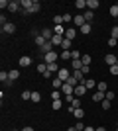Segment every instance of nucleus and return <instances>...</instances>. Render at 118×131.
Returning <instances> with one entry per match:
<instances>
[{
  "label": "nucleus",
  "instance_id": "43",
  "mask_svg": "<svg viewBox=\"0 0 118 131\" xmlns=\"http://www.w3.org/2000/svg\"><path fill=\"white\" fill-rule=\"evenodd\" d=\"M73 18L75 16H71L69 12H65V14H63V22H73Z\"/></svg>",
  "mask_w": 118,
  "mask_h": 131
},
{
  "label": "nucleus",
  "instance_id": "45",
  "mask_svg": "<svg viewBox=\"0 0 118 131\" xmlns=\"http://www.w3.org/2000/svg\"><path fill=\"white\" fill-rule=\"evenodd\" d=\"M110 35H112L114 39H118V26H114V27H112V31H110Z\"/></svg>",
  "mask_w": 118,
  "mask_h": 131
},
{
  "label": "nucleus",
  "instance_id": "47",
  "mask_svg": "<svg viewBox=\"0 0 118 131\" xmlns=\"http://www.w3.org/2000/svg\"><path fill=\"white\" fill-rule=\"evenodd\" d=\"M75 129H77V131H85V125H83V121H77V125H75Z\"/></svg>",
  "mask_w": 118,
  "mask_h": 131
},
{
  "label": "nucleus",
  "instance_id": "52",
  "mask_svg": "<svg viewBox=\"0 0 118 131\" xmlns=\"http://www.w3.org/2000/svg\"><path fill=\"white\" fill-rule=\"evenodd\" d=\"M22 131H35V129H34V127H30V125H26V127H24Z\"/></svg>",
  "mask_w": 118,
  "mask_h": 131
},
{
  "label": "nucleus",
  "instance_id": "14",
  "mask_svg": "<svg viewBox=\"0 0 118 131\" xmlns=\"http://www.w3.org/2000/svg\"><path fill=\"white\" fill-rule=\"evenodd\" d=\"M41 35H43V39H45V41H51V37H53L55 33H51V29H49V27H43V29H41Z\"/></svg>",
  "mask_w": 118,
  "mask_h": 131
},
{
  "label": "nucleus",
  "instance_id": "1",
  "mask_svg": "<svg viewBox=\"0 0 118 131\" xmlns=\"http://www.w3.org/2000/svg\"><path fill=\"white\" fill-rule=\"evenodd\" d=\"M57 61H59V53H55V51L43 55V63L45 65H51V63H57Z\"/></svg>",
  "mask_w": 118,
  "mask_h": 131
},
{
  "label": "nucleus",
  "instance_id": "46",
  "mask_svg": "<svg viewBox=\"0 0 118 131\" xmlns=\"http://www.w3.org/2000/svg\"><path fill=\"white\" fill-rule=\"evenodd\" d=\"M108 45H110V47H116V45H118V39L110 37V39H108Z\"/></svg>",
  "mask_w": 118,
  "mask_h": 131
},
{
  "label": "nucleus",
  "instance_id": "10",
  "mask_svg": "<svg viewBox=\"0 0 118 131\" xmlns=\"http://www.w3.org/2000/svg\"><path fill=\"white\" fill-rule=\"evenodd\" d=\"M32 65V57L30 55H22L20 57V67H30Z\"/></svg>",
  "mask_w": 118,
  "mask_h": 131
},
{
  "label": "nucleus",
  "instance_id": "56",
  "mask_svg": "<svg viewBox=\"0 0 118 131\" xmlns=\"http://www.w3.org/2000/svg\"><path fill=\"white\" fill-rule=\"evenodd\" d=\"M12 131H20V129H12Z\"/></svg>",
  "mask_w": 118,
  "mask_h": 131
},
{
  "label": "nucleus",
  "instance_id": "12",
  "mask_svg": "<svg viewBox=\"0 0 118 131\" xmlns=\"http://www.w3.org/2000/svg\"><path fill=\"white\" fill-rule=\"evenodd\" d=\"M39 51H41V55L51 53V51H53V43H51V41H47V43H45L43 47H39Z\"/></svg>",
  "mask_w": 118,
  "mask_h": 131
},
{
  "label": "nucleus",
  "instance_id": "9",
  "mask_svg": "<svg viewBox=\"0 0 118 131\" xmlns=\"http://www.w3.org/2000/svg\"><path fill=\"white\" fill-rule=\"evenodd\" d=\"M61 92L65 94V96H71V94L75 92V88L71 86V84H67V82H65V84H63V88H61ZM73 96H75V94H73Z\"/></svg>",
  "mask_w": 118,
  "mask_h": 131
},
{
  "label": "nucleus",
  "instance_id": "38",
  "mask_svg": "<svg viewBox=\"0 0 118 131\" xmlns=\"http://www.w3.org/2000/svg\"><path fill=\"white\" fill-rule=\"evenodd\" d=\"M101 106H102V110H110L112 102H110V100H102V102H101Z\"/></svg>",
  "mask_w": 118,
  "mask_h": 131
},
{
  "label": "nucleus",
  "instance_id": "42",
  "mask_svg": "<svg viewBox=\"0 0 118 131\" xmlns=\"http://www.w3.org/2000/svg\"><path fill=\"white\" fill-rule=\"evenodd\" d=\"M22 100H32V92H30V90H24L22 92Z\"/></svg>",
  "mask_w": 118,
  "mask_h": 131
},
{
  "label": "nucleus",
  "instance_id": "16",
  "mask_svg": "<svg viewBox=\"0 0 118 131\" xmlns=\"http://www.w3.org/2000/svg\"><path fill=\"white\" fill-rule=\"evenodd\" d=\"M63 35H53V37H51V43H53V47H57V45H59V47H61V43H63Z\"/></svg>",
  "mask_w": 118,
  "mask_h": 131
},
{
  "label": "nucleus",
  "instance_id": "26",
  "mask_svg": "<svg viewBox=\"0 0 118 131\" xmlns=\"http://www.w3.org/2000/svg\"><path fill=\"white\" fill-rule=\"evenodd\" d=\"M51 108L55 110V112H59V110L63 108V102L61 100H53V102H51Z\"/></svg>",
  "mask_w": 118,
  "mask_h": 131
},
{
  "label": "nucleus",
  "instance_id": "13",
  "mask_svg": "<svg viewBox=\"0 0 118 131\" xmlns=\"http://www.w3.org/2000/svg\"><path fill=\"white\" fill-rule=\"evenodd\" d=\"M83 18H85V22H87V24H90L93 20H95V12H90V10H85V12H83Z\"/></svg>",
  "mask_w": 118,
  "mask_h": 131
},
{
  "label": "nucleus",
  "instance_id": "32",
  "mask_svg": "<svg viewBox=\"0 0 118 131\" xmlns=\"http://www.w3.org/2000/svg\"><path fill=\"white\" fill-rule=\"evenodd\" d=\"M53 33H55V35H63V37H65V29H63V26H55Z\"/></svg>",
  "mask_w": 118,
  "mask_h": 131
},
{
  "label": "nucleus",
  "instance_id": "27",
  "mask_svg": "<svg viewBox=\"0 0 118 131\" xmlns=\"http://www.w3.org/2000/svg\"><path fill=\"white\" fill-rule=\"evenodd\" d=\"M59 59L61 61H71L73 57H71V51H63V53H59Z\"/></svg>",
  "mask_w": 118,
  "mask_h": 131
},
{
  "label": "nucleus",
  "instance_id": "49",
  "mask_svg": "<svg viewBox=\"0 0 118 131\" xmlns=\"http://www.w3.org/2000/svg\"><path fill=\"white\" fill-rule=\"evenodd\" d=\"M81 72H83V74H89V72H90V67H83V69H81Z\"/></svg>",
  "mask_w": 118,
  "mask_h": 131
},
{
  "label": "nucleus",
  "instance_id": "33",
  "mask_svg": "<svg viewBox=\"0 0 118 131\" xmlns=\"http://www.w3.org/2000/svg\"><path fill=\"white\" fill-rule=\"evenodd\" d=\"M47 71H51V72H59V65H57V63H51V65H47Z\"/></svg>",
  "mask_w": 118,
  "mask_h": 131
},
{
  "label": "nucleus",
  "instance_id": "21",
  "mask_svg": "<svg viewBox=\"0 0 118 131\" xmlns=\"http://www.w3.org/2000/svg\"><path fill=\"white\" fill-rule=\"evenodd\" d=\"M73 117H77L79 121H83V117H85V110H83V108L75 110V112H73Z\"/></svg>",
  "mask_w": 118,
  "mask_h": 131
},
{
  "label": "nucleus",
  "instance_id": "35",
  "mask_svg": "<svg viewBox=\"0 0 118 131\" xmlns=\"http://www.w3.org/2000/svg\"><path fill=\"white\" fill-rule=\"evenodd\" d=\"M108 72H110L112 77H118V65H112V67H108Z\"/></svg>",
  "mask_w": 118,
  "mask_h": 131
},
{
  "label": "nucleus",
  "instance_id": "39",
  "mask_svg": "<svg viewBox=\"0 0 118 131\" xmlns=\"http://www.w3.org/2000/svg\"><path fill=\"white\" fill-rule=\"evenodd\" d=\"M71 57H73V59H81V57H83V53H81V51L71 49ZM73 59H71V61H73Z\"/></svg>",
  "mask_w": 118,
  "mask_h": 131
},
{
  "label": "nucleus",
  "instance_id": "29",
  "mask_svg": "<svg viewBox=\"0 0 118 131\" xmlns=\"http://www.w3.org/2000/svg\"><path fill=\"white\" fill-rule=\"evenodd\" d=\"M85 86H87V90H93V88H96V82L93 80V78H87V82H85Z\"/></svg>",
  "mask_w": 118,
  "mask_h": 131
},
{
  "label": "nucleus",
  "instance_id": "11",
  "mask_svg": "<svg viewBox=\"0 0 118 131\" xmlns=\"http://www.w3.org/2000/svg\"><path fill=\"white\" fill-rule=\"evenodd\" d=\"M63 84H65V82L63 80H59V78H51V88H53V90H59V88H63Z\"/></svg>",
  "mask_w": 118,
  "mask_h": 131
},
{
  "label": "nucleus",
  "instance_id": "34",
  "mask_svg": "<svg viewBox=\"0 0 118 131\" xmlns=\"http://www.w3.org/2000/svg\"><path fill=\"white\" fill-rule=\"evenodd\" d=\"M39 100H41V94H39L38 90H35V92H32V102H35V104H38Z\"/></svg>",
  "mask_w": 118,
  "mask_h": 131
},
{
  "label": "nucleus",
  "instance_id": "7",
  "mask_svg": "<svg viewBox=\"0 0 118 131\" xmlns=\"http://www.w3.org/2000/svg\"><path fill=\"white\" fill-rule=\"evenodd\" d=\"M73 24H75V27H79V29H81V27H83L85 24H87V22H85V18H83V14L75 16V18H73Z\"/></svg>",
  "mask_w": 118,
  "mask_h": 131
},
{
  "label": "nucleus",
  "instance_id": "17",
  "mask_svg": "<svg viewBox=\"0 0 118 131\" xmlns=\"http://www.w3.org/2000/svg\"><path fill=\"white\" fill-rule=\"evenodd\" d=\"M75 35H77V29H75V27H67V31H65V37L73 41V39H75Z\"/></svg>",
  "mask_w": 118,
  "mask_h": 131
},
{
  "label": "nucleus",
  "instance_id": "58",
  "mask_svg": "<svg viewBox=\"0 0 118 131\" xmlns=\"http://www.w3.org/2000/svg\"><path fill=\"white\" fill-rule=\"evenodd\" d=\"M116 131H118V127H116Z\"/></svg>",
  "mask_w": 118,
  "mask_h": 131
},
{
  "label": "nucleus",
  "instance_id": "37",
  "mask_svg": "<svg viewBox=\"0 0 118 131\" xmlns=\"http://www.w3.org/2000/svg\"><path fill=\"white\" fill-rule=\"evenodd\" d=\"M0 80H2V82L10 80V74H8V71H2V72H0Z\"/></svg>",
  "mask_w": 118,
  "mask_h": 131
},
{
  "label": "nucleus",
  "instance_id": "54",
  "mask_svg": "<svg viewBox=\"0 0 118 131\" xmlns=\"http://www.w3.org/2000/svg\"><path fill=\"white\" fill-rule=\"evenodd\" d=\"M96 131H106V127H98V129H96Z\"/></svg>",
  "mask_w": 118,
  "mask_h": 131
},
{
  "label": "nucleus",
  "instance_id": "36",
  "mask_svg": "<svg viewBox=\"0 0 118 131\" xmlns=\"http://www.w3.org/2000/svg\"><path fill=\"white\" fill-rule=\"evenodd\" d=\"M96 88H98L101 92H108V86H106V82H98V84H96Z\"/></svg>",
  "mask_w": 118,
  "mask_h": 131
},
{
  "label": "nucleus",
  "instance_id": "5",
  "mask_svg": "<svg viewBox=\"0 0 118 131\" xmlns=\"http://www.w3.org/2000/svg\"><path fill=\"white\" fill-rule=\"evenodd\" d=\"M116 61H118V57L114 53H108V55H104V63H106L108 67H112V65H116Z\"/></svg>",
  "mask_w": 118,
  "mask_h": 131
},
{
  "label": "nucleus",
  "instance_id": "28",
  "mask_svg": "<svg viewBox=\"0 0 118 131\" xmlns=\"http://www.w3.org/2000/svg\"><path fill=\"white\" fill-rule=\"evenodd\" d=\"M39 10H41V4H39L38 0H34V6H32V10H30V14H38Z\"/></svg>",
  "mask_w": 118,
  "mask_h": 131
},
{
  "label": "nucleus",
  "instance_id": "6",
  "mask_svg": "<svg viewBox=\"0 0 118 131\" xmlns=\"http://www.w3.org/2000/svg\"><path fill=\"white\" fill-rule=\"evenodd\" d=\"M75 96H77V98H83L85 94H87V86H85V84H79V86H75Z\"/></svg>",
  "mask_w": 118,
  "mask_h": 131
},
{
  "label": "nucleus",
  "instance_id": "19",
  "mask_svg": "<svg viewBox=\"0 0 118 131\" xmlns=\"http://www.w3.org/2000/svg\"><path fill=\"white\" fill-rule=\"evenodd\" d=\"M90 55L89 53H83V57H81V63H83V67H90Z\"/></svg>",
  "mask_w": 118,
  "mask_h": 131
},
{
  "label": "nucleus",
  "instance_id": "55",
  "mask_svg": "<svg viewBox=\"0 0 118 131\" xmlns=\"http://www.w3.org/2000/svg\"><path fill=\"white\" fill-rule=\"evenodd\" d=\"M67 131H77V129H75V127H67Z\"/></svg>",
  "mask_w": 118,
  "mask_h": 131
},
{
  "label": "nucleus",
  "instance_id": "57",
  "mask_svg": "<svg viewBox=\"0 0 118 131\" xmlns=\"http://www.w3.org/2000/svg\"><path fill=\"white\" fill-rule=\"evenodd\" d=\"M116 65H118V61H116Z\"/></svg>",
  "mask_w": 118,
  "mask_h": 131
},
{
  "label": "nucleus",
  "instance_id": "51",
  "mask_svg": "<svg viewBox=\"0 0 118 131\" xmlns=\"http://www.w3.org/2000/svg\"><path fill=\"white\" fill-rule=\"evenodd\" d=\"M20 14H22V16H30V10H24V8H22V10H20Z\"/></svg>",
  "mask_w": 118,
  "mask_h": 131
},
{
  "label": "nucleus",
  "instance_id": "15",
  "mask_svg": "<svg viewBox=\"0 0 118 131\" xmlns=\"http://www.w3.org/2000/svg\"><path fill=\"white\" fill-rule=\"evenodd\" d=\"M69 63H71V69H73V71H81V69H83L81 59H73V61H69Z\"/></svg>",
  "mask_w": 118,
  "mask_h": 131
},
{
  "label": "nucleus",
  "instance_id": "40",
  "mask_svg": "<svg viewBox=\"0 0 118 131\" xmlns=\"http://www.w3.org/2000/svg\"><path fill=\"white\" fill-rule=\"evenodd\" d=\"M45 71H47V65H45V63H38V72H41V74H43Z\"/></svg>",
  "mask_w": 118,
  "mask_h": 131
},
{
  "label": "nucleus",
  "instance_id": "24",
  "mask_svg": "<svg viewBox=\"0 0 118 131\" xmlns=\"http://www.w3.org/2000/svg\"><path fill=\"white\" fill-rule=\"evenodd\" d=\"M45 43H47V41L43 39V35H41V33H39V35L35 33V45H38V47H43Z\"/></svg>",
  "mask_w": 118,
  "mask_h": 131
},
{
  "label": "nucleus",
  "instance_id": "41",
  "mask_svg": "<svg viewBox=\"0 0 118 131\" xmlns=\"http://www.w3.org/2000/svg\"><path fill=\"white\" fill-rule=\"evenodd\" d=\"M53 24L55 26H63V16H53Z\"/></svg>",
  "mask_w": 118,
  "mask_h": 131
},
{
  "label": "nucleus",
  "instance_id": "18",
  "mask_svg": "<svg viewBox=\"0 0 118 131\" xmlns=\"http://www.w3.org/2000/svg\"><path fill=\"white\" fill-rule=\"evenodd\" d=\"M93 100H95V102H102V100H106V92H101V90H98V92H95Z\"/></svg>",
  "mask_w": 118,
  "mask_h": 131
},
{
  "label": "nucleus",
  "instance_id": "25",
  "mask_svg": "<svg viewBox=\"0 0 118 131\" xmlns=\"http://www.w3.org/2000/svg\"><path fill=\"white\" fill-rule=\"evenodd\" d=\"M8 74H10V80H18L20 78V71H16V69H12V71H8Z\"/></svg>",
  "mask_w": 118,
  "mask_h": 131
},
{
  "label": "nucleus",
  "instance_id": "4",
  "mask_svg": "<svg viewBox=\"0 0 118 131\" xmlns=\"http://www.w3.org/2000/svg\"><path fill=\"white\" fill-rule=\"evenodd\" d=\"M14 31H16V24L8 22V24H4V26H2V33H8V35H12Z\"/></svg>",
  "mask_w": 118,
  "mask_h": 131
},
{
  "label": "nucleus",
  "instance_id": "23",
  "mask_svg": "<svg viewBox=\"0 0 118 131\" xmlns=\"http://www.w3.org/2000/svg\"><path fill=\"white\" fill-rule=\"evenodd\" d=\"M75 8H77V10H87V0H77V2H75Z\"/></svg>",
  "mask_w": 118,
  "mask_h": 131
},
{
  "label": "nucleus",
  "instance_id": "48",
  "mask_svg": "<svg viewBox=\"0 0 118 131\" xmlns=\"http://www.w3.org/2000/svg\"><path fill=\"white\" fill-rule=\"evenodd\" d=\"M106 100H114V92H112V90H108V92H106Z\"/></svg>",
  "mask_w": 118,
  "mask_h": 131
},
{
  "label": "nucleus",
  "instance_id": "53",
  "mask_svg": "<svg viewBox=\"0 0 118 131\" xmlns=\"http://www.w3.org/2000/svg\"><path fill=\"white\" fill-rule=\"evenodd\" d=\"M85 131H96V129H95V127H90V125H87V127H85Z\"/></svg>",
  "mask_w": 118,
  "mask_h": 131
},
{
  "label": "nucleus",
  "instance_id": "44",
  "mask_svg": "<svg viewBox=\"0 0 118 131\" xmlns=\"http://www.w3.org/2000/svg\"><path fill=\"white\" fill-rule=\"evenodd\" d=\"M61 98V92H59V90H53V92H51V100H59Z\"/></svg>",
  "mask_w": 118,
  "mask_h": 131
},
{
  "label": "nucleus",
  "instance_id": "3",
  "mask_svg": "<svg viewBox=\"0 0 118 131\" xmlns=\"http://www.w3.org/2000/svg\"><path fill=\"white\" fill-rule=\"evenodd\" d=\"M79 108H83V98H77V96H75V100L71 102V104H69L67 112H71V114H73L75 110H79Z\"/></svg>",
  "mask_w": 118,
  "mask_h": 131
},
{
  "label": "nucleus",
  "instance_id": "20",
  "mask_svg": "<svg viewBox=\"0 0 118 131\" xmlns=\"http://www.w3.org/2000/svg\"><path fill=\"white\" fill-rule=\"evenodd\" d=\"M71 45H73V41H71V39H63V43H61V49L63 51H71Z\"/></svg>",
  "mask_w": 118,
  "mask_h": 131
},
{
  "label": "nucleus",
  "instance_id": "8",
  "mask_svg": "<svg viewBox=\"0 0 118 131\" xmlns=\"http://www.w3.org/2000/svg\"><path fill=\"white\" fill-rule=\"evenodd\" d=\"M98 0H87V10H90V12H95V10H98Z\"/></svg>",
  "mask_w": 118,
  "mask_h": 131
},
{
  "label": "nucleus",
  "instance_id": "2",
  "mask_svg": "<svg viewBox=\"0 0 118 131\" xmlns=\"http://www.w3.org/2000/svg\"><path fill=\"white\" fill-rule=\"evenodd\" d=\"M71 77H73V72L69 71V69H59V72H57V78H59V80H63V82H67Z\"/></svg>",
  "mask_w": 118,
  "mask_h": 131
},
{
  "label": "nucleus",
  "instance_id": "22",
  "mask_svg": "<svg viewBox=\"0 0 118 131\" xmlns=\"http://www.w3.org/2000/svg\"><path fill=\"white\" fill-rule=\"evenodd\" d=\"M20 6H22L24 10H32V6H34V0H22V2H20Z\"/></svg>",
  "mask_w": 118,
  "mask_h": 131
},
{
  "label": "nucleus",
  "instance_id": "30",
  "mask_svg": "<svg viewBox=\"0 0 118 131\" xmlns=\"http://www.w3.org/2000/svg\"><path fill=\"white\" fill-rule=\"evenodd\" d=\"M90 31H93V26H90V24H85V26L81 27V33H85V35H89Z\"/></svg>",
  "mask_w": 118,
  "mask_h": 131
},
{
  "label": "nucleus",
  "instance_id": "50",
  "mask_svg": "<svg viewBox=\"0 0 118 131\" xmlns=\"http://www.w3.org/2000/svg\"><path fill=\"white\" fill-rule=\"evenodd\" d=\"M51 77H53V72H51V71H45L43 72V78H51Z\"/></svg>",
  "mask_w": 118,
  "mask_h": 131
},
{
  "label": "nucleus",
  "instance_id": "31",
  "mask_svg": "<svg viewBox=\"0 0 118 131\" xmlns=\"http://www.w3.org/2000/svg\"><path fill=\"white\" fill-rule=\"evenodd\" d=\"M108 12H110V16H112V18H118V4H112Z\"/></svg>",
  "mask_w": 118,
  "mask_h": 131
}]
</instances>
